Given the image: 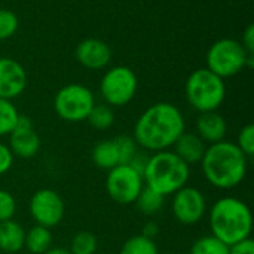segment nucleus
Masks as SVG:
<instances>
[{"label":"nucleus","instance_id":"1","mask_svg":"<svg viewBox=\"0 0 254 254\" xmlns=\"http://www.w3.org/2000/svg\"><path fill=\"white\" fill-rule=\"evenodd\" d=\"M185 132V118L180 109L162 101L147 107L134 125L137 146L146 152L170 150Z\"/></svg>","mask_w":254,"mask_h":254},{"label":"nucleus","instance_id":"2","mask_svg":"<svg viewBox=\"0 0 254 254\" xmlns=\"http://www.w3.org/2000/svg\"><path fill=\"white\" fill-rule=\"evenodd\" d=\"M199 164L205 180L222 190L240 186L249 170V158L235 143L226 140L207 146Z\"/></svg>","mask_w":254,"mask_h":254},{"label":"nucleus","instance_id":"3","mask_svg":"<svg viewBox=\"0 0 254 254\" xmlns=\"http://www.w3.org/2000/svg\"><path fill=\"white\" fill-rule=\"evenodd\" d=\"M210 229L211 235L229 247L250 238L253 231L250 207L234 196L220 198L210 210Z\"/></svg>","mask_w":254,"mask_h":254},{"label":"nucleus","instance_id":"4","mask_svg":"<svg viewBox=\"0 0 254 254\" xmlns=\"http://www.w3.org/2000/svg\"><path fill=\"white\" fill-rule=\"evenodd\" d=\"M189 176V165L171 150L155 152L152 156H149L143 171L144 186L165 198L185 188L188 185Z\"/></svg>","mask_w":254,"mask_h":254},{"label":"nucleus","instance_id":"5","mask_svg":"<svg viewBox=\"0 0 254 254\" xmlns=\"http://www.w3.org/2000/svg\"><path fill=\"white\" fill-rule=\"evenodd\" d=\"M226 86L222 77L208 68L192 71L186 80V98L199 113L216 112L225 101Z\"/></svg>","mask_w":254,"mask_h":254},{"label":"nucleus","instance_id":"6","mask_svg":"<svg viewBox=\"0 0 254 254\" xmlns=\"http://www.w3.org/2000/svg\"><path fill=\"white\" fill-rule=\"evenodd\" d=\"M253 65V55L235 39H220L207 52V68L222 79L235 76L241 70L252 68Z\"/></svg>","mask_w":254,"mask_h":254},{"label":"nucleus","instance_id":"7","mask_svg":"<svg viewBox=\"0 0 254 254\" xmlns=\"http://www.w3.org/2000/svg\"><path fill=\"white\" fill-rule=\"evenodd\" d=\"M94 106L95 98L92 91L80 83L63 86L54 98V109L57 115L67 122L86 121Z\"/></svg>","mask_w":254,"mask_h":254},{"label":"nucleus","instance_id":"8","mask_svg":"<svg viewBox=\"0 0 254 254\" xmlns=\"http://www.w3.org/2000/svg\"><path fill=\"white\" fill-rule=\"evenodd\" d=\"M137 76L127 65H116L107 70L100 82L103 100L110 107L127 106L137 92Z\"/></svg>","mask_w":254,"mask_h":254},{"label":"nucleus","instance_id":"9","mask_svg":"<svg viewBox=\"0 0 254 254\" xmlns=\"http://www.w3.org/2000/svg\"><path fill=\"white\" fill-rule=\"evenodd\" d=\"M144 188L143 174L138 173L129 164L118 165L107 171L106 192L118 204L128 205L134 204L141 189Z\"/></svg>","mask_w":254,"mask_h":254},{"label":"nucleus","instance_id":"10","mask_svg":"<svg viewBox=\"0 0 254 254\" xmlns=\"http://www.w3.org/2000/svg\"><path fill=\"white\" fill-rule=\"evenodd\" d=\"M30 214L36 225L52 229L64 219L65 205L58 192L52 189H39L30 199Z\"/></svg>","mask_w":254,"mask_h":254},{"label":"nucleus","instance_id":"11","mask_svg":"<svg viewBox=\"0 0 254 254\" xmlns=\"http://www.w3.org/2000/svg\"><path fill=\"white\" fill-rule=\"evenodd\" d=\"M171 210L176 220L182 225H195L204 219L207 202L202 192L192 186H185L173 195Z\"/></svg>","mask_w":254,"mask_h":254},{"label":"nucleus","instance_id":"12","mask_svg":"<svg viewBox=\"0 0 254 254\" xmlns=\"http://www.w3.org/2000/svg\"><path fill=\"white\" fill-rule=\"evenodd\" d=\"M9 149L13 156L30 159L37 155L40 149V137L34 131L30 118L19 115L13 131L9 134Z\"/></svg>","mask_w":254,"mask_h":254},{"label":"nucleus","instance_id":"13","mask_svg":"<svg viewBox=\"0 0 254 254\" xmlns=\"http://www.w3.org/2000/svg\"><path fill=\"white\" fill-rule=\"evenodd\" d=\"M27 86V71L13 58L0 57V98L13 100Z\"/></svg>","mask_w":254,"mask_h":254},{"label":"nucleus","instance_id":"14","mask_svg":"<svg viewBox=\"0 0 254 254\" xmlns=\"http://www.w3.org/2000/svg\"><path fill=\"white\" fill-rule=\"evenodd\" d=\"M76 60L88 70H101L112 60L110 46L100 39H85L74 51Z\"/></svg>","mask_w":254,"mask_h":254},{"label":"nucleus","instance_id":"15","mask_svg":"<svg viewBox=\"0 0 254 254\" xmlns=\"http://www.w3.org/2000/svg\"><path fill=\"white\" fill-rule=\"evenodd\" d=\"M196 134L204 143H219L225 140L228 132V124L225 118L216 112H205L199 113L196 121Z\"/></svg>","mask_w":254,"mask_h":254},{"label":"nucleus","instance_id":"16","mask_svg":"<svg viewBox=\"0 0 254 254\" xmlns=\"http://www.w3.org/2000/svg\"><path fill=\"white\" fill-rule=\"evenodd\" d=\"M205 149H207V146L199 138L198 134L186 132V131L174 143V153L180 159H183L189 167L201 162V159L205 153Z\"/></svg>","mask_w":254,"mask_h":254},{"label":"nucleus","instance_id":"17","mask_svg":"<svg viewBox=\"0 0 254 254\" xmlns=\"http://www.w3.org/2000/svg\"><path fill=\"white\" fill-rule=\"evenodd\" d=\"M25 229L13 219L0 223V250L3 253H16L24 249Z\"/></svg>","mask_w":254,"mask_h":254},{"label":"nucleus","instance_id":"18","mask_svg":"<svg viewBox=\"0 0 254 254\" xmlns=\"http://www.w3.org/2000/svg\"><path fill=\"white\" fill-rule=\"evenodd\" d=\"M91 158H92L94 165L100 170L110 171L112 168L121 165L119 152H118V147H116V143L113 138L98 141L92 149Z\"/></svg>","mask_w":254,"mask_h":254},{"label":"nucleus","instance_id":"19","mask_svg":"<svg viewBox=\"0 0 254 254\" xmlns=\"http://www.w3.org/2000/svg\"><path fill=\"white\" fill-rule=\"evenodd\" d=\"M52 232L45 226L34 225L28 232H25L24 247L31 254H43L52 247Z\"/></svg>","mask_w":254,"mask_h":254},{"label":"nucleus","instance_id":"20","mask_svg":"<svg viewBox=\"0 0 254 254\" xmlns=\"http://www.w3.org/2000/svg\"><path fill=\"white\" fill-rule=\"evenodd\" d=\"M164 202H165V196H162L158 192L152 190L150 188L144 186L134 204L137 205L138 211L143 213L144 216H153L162 210Z\"/></svg>","mask_w":254,"mask_h":254},{"label":"nucleus","instance_id":"21","mask_svg":"<svg viewBox=\"0 0 254 254\" xmlns=\"http://www.w3.org/2000/svg\"><path fill=\"white\" fill-rule=\"evenodd\" d=\"M86 121L94 129H98V131L109 129L115 122L113 109L107 104H95L92 110L89 112Z\"/></svg>","mask_w":254,"mask_h":254},{"label":"nucleus","instance_id":"22","mask_svg":"<svg viewBox=\"0 0 254 254\" xmlns=\"http://www.w3.org/2000/svg\"><path fill=\"white\" fill-rule=\"evenodd\" d=\"M119 254H159V252L155 240L144 235H134L124 243Z\"/></svg>","mask_w":254,"mask_h":254},{"label":"nucleus","instance_id":"23","mask_svg":"<svg viewBox=\"0 0 254 254\" xmlns=\"http://www.w3.org/2000/svg\"><path fill=\"white\" fill-rule=\"evenodd\" d=\"M190 254H229V246L214 235H205L192 244Z\"/></svg>","mask_w":254,"mask_h":254},{"label":"nucleus","instance_id":"24","mask_svg":"<svg viewBox=\"0 0 254 254\" xmlns=\"http://www.w3.org/2000/svg\"><path fill=\"white\" fill-rule=\"evenodd\" d=\"M98 249L97 237L89 231L77 232L70 243V253L71 254H95Z\"/></svg>","mask_w":254,"mask_h":254},{"label":"nucleus","instance_id":"25","mask_svg":"<svg viewBox=\"0 0 254 254\" xmlns=\"http://www.w3.org/2000/svg\"><path fill=\"white\" fill-rule=\"evenodd\" d=\"M18 118L19 113L13 103L10 100L0 98V137L9 135L13 131Z\"/></svg>","mask_w":254,"mask_h":254},{"label":"nucleus","instance_id":"26","mask_svg":"<svg viewBox=\"0 0 254 254\" xmlns=\"http://www.w3.org/2000/svg\"><path fill=\"white\" fill-rule=\"evenodd\" d=\"M119 152V161L121 165L129 164L134 158V155L138 152V146L135 143V140L132 138V135H118L113 138Z\"/></svg>","mask_w":254,"mask_h":254},{"label":"nucleus","instance_id":"27","mask_svg":"<svg viewBox=\"0 0 254 254\" xmlns=\"http://www.w3.org/2000/svg\"><path fill=\"white\" fill-rule=\"evenodd\" d=\"M18 16L9 9H0V42L12 37L18 30Z\"/></svg>","mask_w":254,"mask_h":254},{"label":"nucleus","instance_id":"28","mask_svg":"<svg viewBox=\"0 0 254 254\" xmlns=\"http://www.w3.org/2000/svg\"><path fill=\"white\" fill-rule=\"evenodd\" d=\"M238 149L250 159L254 155V125L247 124L246 127L241 128L238 134V140L235 143Z\"/></svg>","mask_w":254,"mask_h":254},{"label":"nucleus","instance_id":"29","mask_svg":"<svg viewBox=\"0 0 254 254\" xmlns=\"http://www.w3.org/2000/svg\"><path fill=\"white\" fill-rule=\"evenodd\" d=\"M16 213V201L9 190L0 189V223L12 220Z\"/></svg>","mask_w":254,"mask_h":254},{"label":"nucleus","instance_id":"30","mask_svg":"<svg viewBox=\"0 0 254 254\" xmlns=\"http://www.w3.org/2000/svg\"><path fill=\"white\" fill-rule=\"evenodd\" d=\"M13 165V155L7 144L0 143V176L6 174Z\"/></svg>","mask_w":254,"mask_h":254},{"label":"nucleus","instance_id":"31","mask_svg":"<svg viewBox=\"0 0 254 254\" xmlns=\"http://www.w3.org/2000/svg\"><path fill=\"white\" fill-rule=\"evenodd\" d=\"M229 254H254V241L252 240V237L231 246Z\"/></svg>","mask_w":254,"mask_h":254},{"label":"nucleus","instance_id":"32","mask_svg":"<svg viewBox=\"0 0 254 254\" xmlns=\"http://www.w3.org/2000/svg\"><path fill=\"white\" fill-rule=\"evenodd\" d=\"M241 45L244 46V49H246L250 55H254V25L253 24H250V25L246 28V31H244V34H243V42H241Z\"/></svg>","mask_w":254,"mask_h":254},{"label":"nucleus","instance_id":"33","mask_svg":"<svg viewBox=\"0 0 254 254\" xmlns=\"http://www.w3.org/2000/svg\"><path fill=\"white\" fill-rule=\"evenodd\" d=\"M158 231H159L158 225H156L155 222H149V223L144 225L143 234H141V235H144V237H147V238H150V240H155V237L158 235Z\"/></svg>","mask_w":254,"mask_h":254},{"label":"nucleus","instance_id":"34","mask_svg":"<svg viewBox=\"0 0 254 254\" xmlns=\"http://www.w3.org/2000/svg\"><path fill=\"white\" fill-rule=\"evenodd\" d=\"M43 254H71V253H70V250L63 249V247H51L48 252H45Z\"/></svg>","mask_w":254,"mask_h":254}]
</instances>
